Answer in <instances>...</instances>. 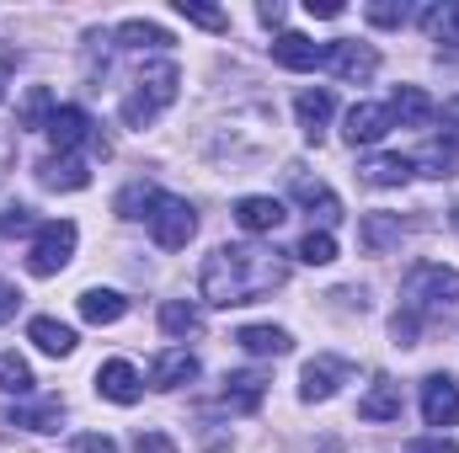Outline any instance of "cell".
Listing matches in <instances>:
<instances>
[{"mask_svg":"<svg viewBox=\"0 0 459 453\" xmlns=\"http://www.w3.org/2000/svg\"><path fill=\"white\" fill-rule=\"evenodd\" d=\"M289 278V261L267 245H220L204 272H198V294L204 304H220V310H235V304H256L262 294L283 288Z\"/></svg>","mask_w":459,"mask_h":453,"instance_id":"6da1fadb","label":"cell"},{"mask_svg":"<svg viewBox=\"0 0 459 453\" xmlns=\"http://www.w3.org/2000/svg\"><path fill=\"white\" fill-rule=\"evenodd\" d=\"M449 310H459V272L444 261H417L401 283V315L428 326V321H444Z\"/></svg>","mask_w":459,"mask_h":453,"instance_id":"7a4b0ae2","label":"cell"},{"mask_svg":"<svg viewBox=\"0 0 459 453\" xmlns=\"http://www.w3.org/2000/svg\"><path fill=\"white\" fill-rule=\"evenodd\" d=\"M177 86H182L177 59H150V64L139 70L134 91L123 97V123H128V128H150V123L160 117V107L177 102Z\"/></svg>","mask_w":459,"mask_h":453,"instance_id":"3957f363","label":"cell"},{"mask_svg":"<svg viewBox=\"0 0 459 453\" xmlns=\"http://www.w3.org/2000/svg\"><path fill=\"white\" fill-rule=\"evenodd\" d=\"M75 240H81V229L70 225V219H48V225L32 235L27 272H32V278H54V272H65L70 256H75Z\"/></svg>","mask_w":459,"mask_h":453,"instance_id":"277c9868","label":"cell"},{"mask_svg":"<svg viewBox=\"0 0 459 453\" xmlns=\"http://www.w3.org/2000/svg\"><path fill=\"white\" fill-rule=\"evenodd\" d=\"M150 235H155V245L160 251H182L193 235H198V214H193V203L187 198H171V192H160L155 203H150Z\"/></svg>","mask_w":459,"mask_h":453,"instance_id":"5b68a950","label":"cell"},{"mask_svg":"<svg viewBox=\"0 0 459 453\" xmlns=\"http://www.w3.org/2000/svg\"><path fill=\"white\" fill-rule=\"evenodd\" d=\"M347 379H352V363H347V357H332V352H321V357H310V363H305L299 395H305V400H332Z\"/></svg>","mask_w":459,"mask_h":453,"instance_id":"8992f818","label":"cell"},{"mask_svg":"<svg viewBox=\"0 0 459 453\" xmlns=\"http://www.w3.org/2000/svg\"><path fill=\"white\" fill-rule=\"evenodd\" d=\"M326 54H332V43H316V38H305V32H278L273 38V59L283 64V70H321L326 64Z\"/></svg>","mask_w":459,"mask_h":453,"instance_id":"52a82bcc","label":"cell"},{"mask_svg":"<svg viewBox=\"0 0 459 453\" xmlns=\"http://www.w3.org/2000/svg\"><path fill=\"white\" fill-rule=\"evenodd\" d=\"M422 422L438 427V432L459 422V384L449 373H433V379L422 384Z\"/></svg>","mask_w":459,"mask_h":453,"instance_id":"ba28073f","label":"cell"},{"mask_svg":"<svg viewBox=\"0 0 459 453\" xmlns=\"http://www.w3.org/2000/svg\"><path fill=\"white\" fill-rule=\"evenodd\" d=\"M43 133L54 139V150H59V155H70V150H75V144H86V139H91V144H102V139H97V123L81 113V107H54V117H48V128H43ZM102 150H108V144H102Z\"/></svg>","mask_w":459,"mask_h":453,"instance_id":"9c48e42d","label":"cell"},{"mask_svg":"<svg viewBox=\"0 0 459 453\" xmlns=\"http://www.w3.org/2000/svg\"><path fill=\"white\" fill-rule=\"evenodd\" d=\"M326 64H332V75L337 81H368L374 70H379V54L368 48V43H358V38H342V43H332V54H326Z\"/></svg>","mask_w":459,"mask_h":453,"instance_id":"30bf717a","label":"cell"},{"mask_svg":"<svg viewBox=\"0 0 459 453\" xmlns=\"http://www.w3.org/2000/svg\"><path fill=\"white\" fill-rule=\"evenodd\" d=\"M97 395H102V400H113V406H134V400L144 395V379H139V368H134V363L113 357V363H102V368H97Z\"/></svg>","mask_w":459,"mask_h":453,"instance_id":"8fae6325","label":"cell"},{"mask_svg":"<svg viewBox=\"0 0 459 453\" xmlns=\"http://www.w3.org/2000/svg\"><path fill=\"white\" fill-rule=\"evenodd\" d=\"M38 182H43L48 192H81V187H91V166H86L81 155H48V160L38 166Z\"/></svg>","mask_w":459,"mask_h":453,"instance_id":"7c38bea8","label":"cell"},{"mask_svg":"<svg viewBox=\"0 0 459 453\" xmlns=\"http://www.w3.org/2000/svg\"><path fill=\"white\" fill-rule=\"evenodd\" d=\"M395 123H390V107H374V102H358L352 113H347V123H342V139L358 150V144H379L385 133H390Z\"/></svg>","mask_w":459,"mask_h":453,"instance_id":"4fadbf2b","label":"cell"},{"mask_svg":"<svg viewBox=\"0 0 459 453\" xmlns=\"http://www.w3.org/2000/svg\"><path fill=\"white\" fill-rule=\"evenodd\" d=\"M433 97L422 91V86H395L390 91V123H401V128H428L433 123Z\"/></svg>","mask_w":459,"mask_h":453,"instance_id":"5bb4252c","label":"cell"},{"mask_svg":"<svg viewBox=\"0 0 459 453\" xmlns=\"http://www.w3.org/2000/svg\"><path fill=\"white\" fill-rule=\"evenodd\" d=\"M193 379H198V357H193L187 346L160 352V357L150 363V384H155V389H182V384H193Z\"/></svg>","mask_w":459,"mask_h":453,"instance_id":"9a60e30c","label":"cell"},{"mask_svg":"<svg viewBox=\"0 0 459 453\" xmlns=\"http://www.w3.org/2000/svg\"><path fill=\"white\" fill-rule=\"evenodd\" d=\"M332 113H337V97H332V91H299V97H294V117H299V128H305L310 144H321Z\"/></svg>","mask_w":459,"mask_h":453,"instance_id":"2e32d148","label":"cell"},{"mask_svg":"<svg viewBox=\"0 0 459 453\" xmlns=\"http://www.w3.org/2000/svg\"><path fill=\"white\" fill-rule=\"evenodd\" d=\"M283 219H289V214H283L278 198H240V203H235V225L246 229V235H273Z\"/></svg>","mask_w":459,"mask_h":453,"instance_id":"e0dca14e","label":"cell"},{"mask_svg":"<svg viewBox=\"0 0 459 453\" xmlns=\"http://www.w3.org/2000/svg\"><path fill=\"white\" fill-rule=\"evenodd\" d=\"M289 192H294V203H299V209H310L316 219H326V225H332V219H342V203H337V192H332L326 182L294 176V187H289Z\"/></svg>","mask_w":459,"mask_h":453,"instance_id":"ac0fdd59","label":"cell"},{"mask_svg":"<svg viewBox=\"0 0 459 453\" xmlns=\"http://www.w3.org/2000/svg\"><path fill=\"white\" fill-rule=\"evenodd\" d=\"M401 384H390V379H374V389L358 400V416L363 422H401Z\"/></svg>","mask_w":459,"mask_h":453,"instance_id":"d6986e66","label":"cell"},{"mask_svg":"<svg viewBox=\"0 0 459 453\" xmlns=\"http://www.w3.org/2000/svg\"><path fill=\"white\" fill-rule=\"evenodd\" d=\"M27 341H32L38 352H48V357H70V352H75V331H70L65 321H54V315H38V321L27 326Z\"/></svg>","mask_w":459,"mask_h":453,"instance_id":"ffe728a7","label":"cell"},{"mask_svg":"<svg viewBox=\"0 0 459 453\" xmlns=\"http://www.w3.org/2000/svg\"><path fill=\"white\" fill-rule=\"evenodd\" d=\"M411 176H417L411 155H374V160H363V182L368 187H406Z\"/></svg>","mask_w":459,"mask_h":453,"instance_id":"44dd1931","label":"cell"},{"mask_svg":"<svg viewBox=\"0 0 459 453\" xmlns=\"http://www.w3.org/2000/svg\"><path fill=\"white\" fill-rule=\"evenodd\" d=\"M235 341H240L251 357H283V352L294 346V337H289L283 326H240V331H235Z\"/></svg>","mask_w":459,"mask_h":453,"instance_id":"7402d4cb","label":"cell"},{"mask_svg":"<svg viewBox=\"0 0 459 453\" xmlns=\"http://www.w3.org/2000/svg\"><path fill=\"white\" fill-rule=\"evenodd\" d=\"M81 315H86L91 326H113V321L128 315V299H123L117 288H86V294H81Z\"/></svg>","mask_w":459,"mask_h":453,"instance_id":"603a6c76","label":"cell"},{"mask_svg":"<svg viewBox=\"0 0 459 453\" xmlns=\"http://www.w3.org/2000/svg\"><path fill=\"white\" fill-rule=\"evenodd\" d=\"M358 235H363V245H368L374 256H385L390 245H401L406 225H401V214H368V219L358 225Z\"/></svg>","mask_w":459,"mask_h":453,"instance_id":"cb8c5ba5","label":"cell"},{"mask_svg":"<svg viewBox=\"0 0 459 453\" xmlns=\"http://www.w3.org/2000/svg\"><path fill=\"white\" fill-rule=\"evenodd\" d=\"M59 422H65V400H38L11 411V427H27V432H59Z\"/></svg>","mask_w":459,"mask_h":453,"instance_id":"d4e9b609","label":"cell"},{"mask_svg":"<svg viewBox=\"0 0 459 453\" xmlns=\"http://www.w3.org/2000/svg\"><path fill=\"white\" fill-rule=\"evenodd\" d=\"M160 331H166V337H198V331H204L198 304H187V299H166V304H160Z\"/></svg>","mask_w":459,"mask_h":453,"instance_id":"484cf974","label":"cell"},{"mask_svg":"<svg viewBox=\"0 0 459 453\" xmlns=\"http://www.w3.org/2000/svg\"><path fill=\"white\" fill-rule=\"evenodd\" d=\"M262 395H267V379L262 373H230L225 379V406H235V411H256Z\"/></svg>","mask_w":459,"mask_h":453,"instance_id":"4316f807","label":"cell"},{"mask_svg":"<svg viewBox=\"0 0 459 453\" xmlns=\"http://www.w3.org/2000/svg\"><path fill=\"white\" fill-rule=\"evenodd\" d=\"M117 38H123V48H150V54H166V48L177 43V38H171L166 27H155V21H123Z\"/></svg>","mask_w":459,"mask_h":453,"instance_id":"83f0119b","label":"cell"},{"mask_svg":"<svg viewBox=\"0 0 459 453\" xmlns=\"http://www.w3.org/2000/svg\"><path fill=\"white\" fill-rule=\"evenodd\" d=\"M294 256H299L305 267H332V261H337V240H332V229H310V235L294 245Z\"/></svg>","mask_w":459,"mask_h":453,"instance_id":"f1b7e54d","label":"cell"},{"mask_svg":"<svg viewBox=\"0 0 459 453\" xmlns=\"http://www.w3.org/2000/svg\"><path fill=\"white\" fill-rule=\"evenodd\" d=\"M155 198H160V192H155V187H144V182H128V187H123V192H117V219H150V203H155Z\"/></svg>","mask_w":459,"mask_h":453,"instance_id":"f546056e","label":"cell"},{"mask_svg":"<svg viewBox=\"0 0 459 453\" xmlns=\"http://www.w3.org/2000/svg\"><path fill=\"white\" fill-rule=\"evenodd\" d=\"M27 389H32V368H27V357L0 352V395H27Z\"/></svg>","mask_w":459,"mask_h":453,"instance_id":"4dcf8cb0","label":"cell"},{"mask_svg":"<svg viewBox=\"0 0 459 453\" xmlns=\"http://www.w3.org/2000/svg\"><path fill=\"white\" fill-rule=\"evenodd\" d=\"M48 117H54V91L48 86H32L27 102H22V128H48Z\"/></svg>","mask_w":459,"mask_h":453,"instance_id":"1f68e13d","label":"cell"},{"mask_svg":"<svg viewBox=\"0 0 459 453\" xmlns=\"http://www.w3.org/2000/svg\"><path fill=\"white\" fill-rule=\"evenodd\" d=\"M455 160H459L455 144H428L411 166H428V176H455Z\"/></svg>","mask_w":459,"mask_h":453,"instance_id":"d6a6232c","label":"cell"},{"mask_svg":"<svg viewBox=\"0 0 459 453\" xmlns=\"http://www.w3.org/2000/svg\"><path fill=\"white\" fill-rule=\"evenodd\" d=\"M177 11H182L187 21L209 27V32H225V27H230V16H225V11H214V5H198V0H177Z\"/></svg>","mask_w":459,"mask_h":453,"instance_id":"836d02e7","label":"cell"},{"mask_svg":"<svg viewBox=\"0 0 459 453\" xmlns=\"http://www.w3.org/2000/svg\"><path fill=\"white\" fill-rule=\"evenodd\" d=\"M363 16H368L374 27H401V21H406V5H395V0H374Z\"/></svg>","mask_w":459,"mask_h":453,"instance_id":"e575fe53","label":"cell"},{"mask_svg":"<svg viewBox=\"0 0 459 453\" xmlns=\"http://www.w3.org/2000/svg\"><path fill=\"white\" fill-rule=\"evenodd\" d=\"M32 229V209H22V203H11L5 214H0V235H27Z\"/></svg>","mask_w":459,"mask_h":453,"instance_id":"d590c367","label":"cell"},{"mask_svg":"<svg viewBox=\"0 0 459 453\" xmlns=\"http://www.w3.org/2000/svg\"><path fill=\"white\" fill-rule=\"evenodd\" d=\"M406 453H459V443L455 438H444V432H433V438H411Z\"/></svg>","mask_w":459,"mask_h":453,"instance_id":"8d00e7d4","label":"cell"},{"mask_svg":"<svg viewBox=\"0 0 459 453\" xmlns=\"http://www.w3.org/2000/svg\"><path fill=\"white\" fill-rule=\"evenodd\" d=\"M75 453H117L113 438H102V432H86L81 443H75Z\"/></svg>","mask_w":459,"mask_h":453,"instance_id":"74e56055","label":"cell"},{"mask_svg":"<svg viewBox=\"0 0 459 453\" xmlns=\"http://www.w3.org/2000/svg\"><path fill=\"white\" fill-rule=\"evenodd\" d=\"M134 449H139V453H171V438H160V432H139V438H134Z\"/></svg>","mask_w":459,"mask_h":453,"instance_id":"f35d334b","label":"cell"},{"mask_svg":"<svg viewBox=\"0 0 459 453\" xmlns=\"http://www.w3.org/2000/svg\"><path fill=\"white\" fill-rule=\"evenodd\" d=\"M16 304H22V294H16L11 283H0V321H11V315H16Z\"/></svg>","mask_w":459,"mask_h":453,"instance_id":"ab89813d","label":"cell"},{"mask_svg":"<svg viewBox=\"0 0 459 453\" xmlns=\"http://www.w3.org/2000/svg\"><path fill=\"white\" fill-rule=\"evenodd\" d=\"M310 16H342V0H305Z\"/></svg>","mask_w":459,"mask_h":453,"instance_id":"60d3db41","label":"cell"},{"mask_svg":"<svg viewBox=\"0 0 459 453\" xmlns=\"http://www.w3.org/2000/svg\"><path fill=\"white\" fill-rule=\"evenodd\" d=\"M256 16H262L267 27H278V21H283V5H256Z\"/></svg>","mask_w":459,"mask_h":453,"instance_id":"b9f144b4","label":"cell"},{"mask_svg":"<svg viewBox=\"0 0 459 453\" xmlns=\"http://www.w3.org/2000/svg\"><path fill=\"white\" fill-rule=\"evenodd\" d=\"M5 81H11V59H0V102H5Z\"/></svg>","mask_w":459,"mask_h":453,"instance_id":"7bdbcfd3","label":"cell"},{"mask_svg":"<svg viewBox=\"0 0 459 453\" xmlns=\"http://www.w3.org/2000/svg\"><path fill=\"white\" fill-rule=\"evenodd\" d=\"M455 229H459V209H455Z\"/></svg>","mask_w":459,"mask_h":453,"instance_id":"ee69618b","label":"cell"}]
</instances>
